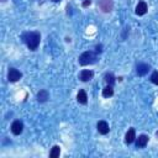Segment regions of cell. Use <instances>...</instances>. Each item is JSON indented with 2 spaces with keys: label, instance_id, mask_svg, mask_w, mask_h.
<instances>
[{
  "label": "cell",
  "instance_id": "obj_11",
  "mask_svg": "<svg viewBox=\"0 0 158 158\" xmlns=\"http://www.w3.org/2000/svg\"><path fill=\"white\" fill-rule=\"evenodd\" d=\"M147 143H148V136H146V135H141V136H138V138H137V141H136V146H137V148H138V147L142 148V147H144Z\"/></svg>",
  "mask_w": 158,
  "mask_h": 158
},
{
  "label": "cell",
  "instance_id": "obj_6",
  "mask_svg": "<svg viewBox=\"0 0 158 158\" xmlns=\"http://www.w3.org/2000/svg\"><path fill=\"white\" fill-rule=\"evenodd\" d=\"M96 127H98L99 133H101V135H106V133H109V131H110V128H109V123H107L106 121H102V120L98 122Z\"/></svg>",
  "mask_w": 158,
  "mask_h": 158
},
{
  "label": "cell",
  "instance_id": "obj_1",
  "mask_svg": "<svg viewBox=\"0 0 158 158\" xmlns=\"http://www.w3.org/2000/svg\"><path fill=\"white\" fill-rule=\"evenodd\" d=\"M22 41L26 43V46L31 51H35L40 44L41 35H40V32H25L22 35Z\"/></svg>",
  "mask_w": 158,
  "mask_h": 158
},
{
  "label": "cell",
  "instance_id": "obj_15",
  "mask_svg": "<svg viewBox=\"0 0 158 158\" xmlns=\"http://www.w3.org/2000/svg\"><path fill=\"white\" fill-rule=\"evenodd\" d=\"M104 79L107 83V85H114V83H115V77H114L112 73H106L105 77H104Z\"/></svg>",
  "mask_w": 158,
  "mask_h": 158
},
{
  "label": "cell",
  "instance_id": "obj_2",
  "mask_svg": "<svg viewBox=\"0 0 158 158\" xmlns=\"http://www.w3.org/2000/svg\"><path fill=\"white\" fill-rule=\"evenodd\" d=\"M98 60L96 54L93 51H86L84 53L80 54L79 57V64L80 65H89V64H94Z\"/></svg>",
  "mask_w": 158,
  "mask_h": 158
},
{
  "label": "cell",
  "instance_id": "obj_5",
  "mask_svg": "<svg viewBox=\"0 0 158 158\" xmlns=\"http://www.w3.org/2000/svg\"><path fill=\"white\" fill-rule=\"evenodd\" d=\"M22 130H23V123H22V121H20V120H16V121H14L12 122V125H11V132L14 133V135H20L21 132H22Z\"/></svg>",
  "mask_w": 158,
  "mask_h": 158
},
{
  "label": "cell",
  "instance_id": "obj_13",
  "mask_svg": "<svg viewBox=\"0 0 158 158\" xmlns=\"http://www.w3.org/2000/svg\"><path fill=\"white\" fill-rule=\"evenodd\" d=\"M77 100H78V102L79 104H86V101H88V96H86V93H85V90H79V93H78V95H77Z\"/></svg>",
  "mask_w": 158,
  "mask_h": 158
},
{
  "label": "cell",
  "instance_id": "obj_20",
  "mask_svg": "<svg viewBox=\"0 0 158 158\" xmlns=\"http://www.w3.org/2000/svg\"><path fill=\"white\" fill-rule=\"evenodd\" d=\"M52 1H54V2H58V1H60V0H52Z\"/></svg>",
  "mask_w": 158,
  "mask_h": 158
},
{
  "label": "cell",
  "instance_id": "obj_17",
  "mask_svg": "<svg viewBox=\"0 0 158 158\" xmlns=\"http://www.w3.org/2000/svg\"><path fill=\"white\" fill-rule=\"evenodd\" d=\"M151 81L156 85H158V72H153L151 75Z\"/></svg>",
  "mask_w": 158,
  "mask_h": 158
},
{
  "label": "cell",
  "instance_id": "obj_16",
  "mask_svg": "<svg viewBox=\"0 0 158 158\" xmlns=\"http://www.w3.org/2000/svg\"><path fill=\"white\" fill-rule=\"evenodd\" d=\"M59 153H60L59 146H54V147L51 149V152H49V157H51V158H57V157H59Z\"/></svg>",
  "mask_w": 158,
  "mask_h": 158
},
{
  "label": "cell",
  "instance_id": "obj_19",
  "mask_svg": "<svg viewBox=\"0 0 158 158\" xmlns=\"http://www.w3.org/2000/svg\"><path fill=\"white\" fill-rule=\"evenodd\" d=\"M96 52H101V46H96Z\"/></svg>",
  "mask_w": 158,
  "mask_h": 158
},
{
  "label": "cell",
  "instance_id": "obj_3",
  "mask_svg": "<svg viewBox=\"0 0 158 158\" xmlns=\"http://www.w3.org/2000/svg\"><path fill=\"white\" fill-rule=\"evenodd\" d=\"M98 6L104 12H110L114 7V2L112 0H98Z\"/></svg>",
  "mask_w": 158,
  "mask_h": 158
},
{
  "label": "cell",
  "instance_id": "obj_7",
  "mask_svg": "<svg viewBox=\"0 0 158 158\" xmlns=\"http://www.w3.org/2000/svg\"><path fill=\"white\" fill-rule=\"evenodd\" d=\"M93 77H94V73H93L91 70H89V69H84V70H81L80 74H79V79H80L81 81H89Z\"/></svg>",
  "mask_w": 158,
  "mask_h": 158
},
{
  "label": "cell",
  "instance_id": "obj_14",
  "mask_svg": "<svg viewBox=\"0 0 158 158\" xmlns=\"http://www.w3.org/2000/svg\"><path fill=\"white\" fill-rule=\"evenodd\" d=\"M114 95V89H112V85H106L104 89H102V96L104 98H110Z\"/></svg>",
  "mask_w": 158,
  "mask_h": 158
},
{
  "label": "cell",
  "instance_id": "obj_18",
  "mask_svg": "<svg viewBox=\"0 0 158 158\" xmlns=\"http://www.w3.org/2000/svg\"><path fill=\"white\" fill-rule=\"evenodd\" d=\"M90 4H91V1H90V0H85V1L83 2V6H84V7H86V6H88V5H90Z\"/></svg>",
  "mask_w": 158,
  "mask_h": 158
},
{
  "label": "cell",
  "instance_id": "obj_9",
  "mask_svg": "<svg viewBox=\"0 0 158 158\" xmlns=\"http://www.w3.org/2000/svg\"><path fill=\"white\" fill-rule=\"evenodd\" d=\"M135 139H136V131H135V128H130V130L127 131L126 136H125V142H126L127 144H131Z\"/></svg>",
  "mask_w": 158,
  "mask_h": 158
},
{
  "label": "cell",
  "instance_id": "obj_10",
  "mask_svg": "<svg viewBox=\"0 0 158 158\" xmlns=\"http://www.w3.org/2000/svg\"><path fill=\"white\" fill-rule=\"evenodd\" d=\"M147 12V4L144 2V1H139L138 4H137V6H136V14L138 15V16H142V15H144Z\"/></svg>",
  "mask_w": 158,
  "mask_h": 158
},
{
  "label": "cell",
  "instance_id": "obj_8",
  "mask_svg": "<svg viewBox=\"0 0 158 158\" xmlns=\"http://www.w3.org/2000/svg\"><path fill=\"white\" fill-rule=\"evenodd\" d=\"M149 64H146V63H138V65H137V74L138 75H146L147 73H148V70H149Z\"/></svg>",
  "mask_w": 158,
  "mask_h": 158
},
{
  "label": "cell",
  "instance_id": "obj_12",
  "mask_svg": "<svg viewBox=\"0 0 158 158\" xmlns=\"http://www.w3.org/2000/svg\"><path fill=\"white\" fill-rule=\"evenodd\" d=\"M48 98H49L48 91L44 90V89H42V90H40V91L37 93V100H38L40 102H44V101H47Z\"/></svg>",
  "mask_w": 158,
  "mask_h": 158
},
{
  "label": "cell",
  "instance_id": "obj_4",
  "mask_svg": "<svg viewBox=\"0 0 158 158\" xmlns=\"http://www.w3.org/2000/svg\"><path fill=\"white\" fill-rule=\"evenodd\" d=\"M21 77H22L21 72L17 70V69H15V68H10L9 72H7V79H9V81H11V83L17 81L19 79H21Z\"/></svg>",
  "mask_w": 158,
  "mask_h": 158
}]
</instances>
